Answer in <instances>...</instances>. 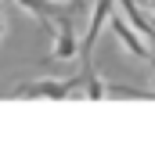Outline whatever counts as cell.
<instances>
[{
    "instance_id": "1",
    "label": "cell",
    "mask_w": 155,
    "mask_h": 151,
    "mask_svg": "<svg viewBox=\"0 0 155 151\" xmlns=\"http://www.w3.org/2000/svg\"><path fill=\"white\" fill-rule=\"evenodd\" d=\"M79 94L83 97V72L72 76V79H29V83H18L15 86V97H72Z\"/></svg>"
},
{
    "instance_id": "2",
    "label": "cell",
    "mask_w": 155,
    "mask_h": 151,
    "mask_svg": "<svg viewBox=\"0 0 155 151\" xmlns=\"http://www.w3.org/2000/svg\"><path fill=\"white\" fill-rule=\"evenodd\" d=\"M112 7H116V0H97L94 4V11H90V25H87V33L79 36V58H83V79L94 72V43H97V33H101V25L108 22V14H112Z\"/></svg>"
},
{
    "instance_id": "3",
    "label": "cell",
    "mask_w": 155,
    "mask_h": 151,
    "mask_svg": "<svg viewBox=\"0 0 155 151\" xmlns=\"http://www.w3.org/2000/svg\"><path fill=\"white\" fill-rule=\"evenodd\" d=\"M54 47H51V58H58V61H69V58H76L79 54V33L76 25H72V11H58L54 14Z\"/></svg>"
},
{
    "instance_id": "4",
    "label": "cell",
    "mask_w": 155,
    "mask_h": 151,
    "mask_svg": "<svg viewBox=\"0 0 155 151\" xmlns=\"http://www.w3.org/2000/svg\"><path fill=\"white\" fill-rule=\"evenodd\" d=\"M112 33H116L119 47H123L126 54H134V58H141V61H144V58L152 54V50L144 47V40L137 36V29H134V25H126V18H119V14L112 18Z\"/></svg>"
},
{
    "instance_id": "5",
    "label": "cell",
    "mask_w": 155,
    "mask_h": 151,
    "mask_svg": "<svg viewBox=\"0 0 155 151\" xmlns=\"http://www.w3.org/2000/svg\"><path fill=\"white\" fill-rule=\"evenodd\" d=\"M15 4L36 18L43 33H54V14H58V7H54V4H58V0H15Z\"/></svg>"
},
{
    "instance_id": "6",
    "label": "cell",
    "mask_w": 155,
    "mask_h": 151,
    "mask_svg": "<svg viewBox=\"0 0 155 151\" xmlns=\"http://www.w3.org/2000/svg\"><path fill=\"white\" fill-rule=\"evenodd\" d=\"M58 4H69L72 11H83V0H58Z\"/></svg>"
},
{
    "instance_id": "7",
    "label": "cell",
    "mask_w": 155,
    "mask_h": 151,
    "mask_svg": "<svg viewBox=\"0 0 155 151\" xmlns=\"http://www.w3.org/2000/svg\"><path fill=\"white\" fill-rule=\"evenodd\" d=\"M144 61H148V65H152V72H155V54H148V58H144ZM155 97V94H152Z\"/></svg>"
},
{
    "instance_id": "8",
    "label": "cell",
    "mask_w": 155,
    "mask_h": 151,
    "mask_svg": "<svg viewBox=\"0 0 155 151\" xmlns=\"http://www.w3.org/2000/svg\"><path fill=\"white\" fill-rule=\"evenodd\" d=\"M0 36H4V18H0Z\"/></svg>"
},
{
    "instance_id": "9",
    "label": "cell",
    "mask_w": 155,
    "mask_h": 151,
    "mask_svg": "<svg viewBox=\"0 0 155 151\" xmlns=\"http://www.w3.org/2000/svg\"><path fill=\"white\" fill-rule=\"evenodd\" d=\"M152 4H155V0H152Z\"/></svg>"
}]
</instances>
